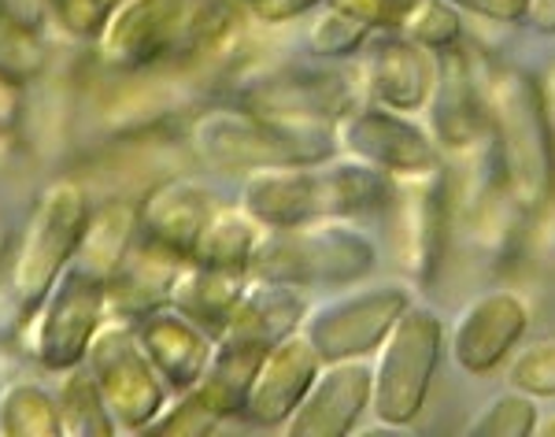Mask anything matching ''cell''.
Segmentation results:
<instances>
[{
	"label": "cell",
	"instance_id": "6da1fadb",
	"mask_svg": "<svg viewBox=\"0 0 555 437\" xmlns=\"http://www.w3.org/2000/svg\"><path fill=\"white\" fill-rule=\"evenodd\" d=\"M248 26L253 15L241 0H119L93 52L119 70L219 67L227 75Z\"/></svg>",
	"mask_w": 555,
	"mask_h": 437
},
{
	"label": "cell",
	"instance_id": "7a4b0ae2",
	"mask_svg": "<svg viewBox=\"0 0 555 437\" xmlns=\"http://www.w3.org/2000/svg\"><path fill=\"white\" fill-rule=\"evenodd\" d=\"M392 197V178L352 156H330L319 164L267 167L245 175L237 204L263 230L304 227V222H363L382 219Z\"/></svg>",
	"mask_w": 555,
	"mask_h": 437
},
{
	"label": "cell",
	"instance_id": "3957f363",
	"mask_svg": "<svg viewBox=\"0 0 555 437\" xmlns=\"http://www.w3.org/2000/svg\"><path fill=\"white\" fill-rule=\"evenodd\" d=\"M185 149L215 171L245 178L267 167L319 164L337 156V138L326 123L274 119L241 104H208L185 123Z\"/></svg>",
	"mask_w": 555,
	"mask_h": 437
},
{
	"label": "cell",
	"instance_id": "277c9868",
	"mask_svg": "<svg viewBox=\"0 0 555 437\" xmlns=\"http://www.w3.org/2000/svg\"><path fill=\"white\" fill-rule=\"evenodd\" d=\"M489 141L512 197L530 219L552 211V138L541 108L537 75L486 60Z\"/></svg>",
	"mask_w": 555,
	"mask_h": 437
},
{
	"label": "cell",
	"instance_id": "5b68a950",
	"mask_svg": "<svg viewBox=\"0 0 555 437\" xmlns=\"http://www.w3.org/2000/svg\"><path fill=\"white\" fill-rule=\"evenodd\" d=\"M378 267V245L363 227L345 219L304 222V227L263 230L248 264L253 279L289 282L300 290L315 285H356Z\"/></svg>",
	"mask_w": 555,
	"mask_h": 437
},
{
	"label": "cell",
	"instance_id": "8992f818",
	"mask_svg": "<svg viewBox=\"0 0 555 437\" xmlns=\"http://www.w3.org/2000/svg\"><path fill=\"white\" fill-rule=\"evenodd\" d=\"M93 211L86 182L78 178H56L38 193L20 241L12 245V264H8L4 293L8 305L30 316L44 300V293L56 285L78 253V241Z\"/></svg>",
	"mask_w": 555,
	"mask_h": 437
},
{
	"label": "cell",
	"instance_id": "52a82bcc",
	"mask_svg": "<svg viewBox=\"0 0 555 437\" xmlns=\"http://www.w3.org/2000/svg\"><path fill=\"white\" fill-rule=\"evenodd\" d=\"M389 248L400 271L418 290H434L449 264V248L455 234V197L449 167L437 171L392 178V197L385 208Z\"/></svg>",
	"mask_w": 555,
	"mask_h": 437
},
{
	"label": "cell",
	"instance_id": "ba28073f",
	"mask_svg": "<svg viewBox=\"0 0 555 437\" xmlns=\"http://www.w3.org/2000/svg\"><path fill=\"white\" fill-rule=\"evenodd\" d=\"M444 360V323L423 305H411L378 349L371 382V412L392 430H408L423 415Z\"/></svg>",
	"mask_w": 555,
	"mask_h": 437
},
{
	"label": "cell",
	"instance_id": "9c48e42d",
	"mask_svg": "<svg viewBox=\"0 0 555 437\" xmlns=\"http://www.w3.org/2000/svg\"><path fill=\"white\" fill-rule=\"evenodd\" d=\"M82 363L89 378L96 382V389H101L119 434H145L152 419L175 397L167 382L159 378V371L152 368L145 349H141L133 319L107 316L93 334V342H89Z\"/></svg>",
	"mask_w": 555,
	"mask_h": 437
},
{
	"label": "cell",
	"instance_id": "30bf717a",
	"mask_svg": "<svg viewBox=\"0 0 555 437\" xmlns=\"http://www.w3.org/2000/svg\"><path fill=\"white\" fill-rule=\"evenodd\" d=\"M107 319L104 282L78 271L75 264L56 279L44 300L26 316V352L38 368L60 374L86 360L89 342Z\"/></svg>",
	"mask_w": 555,
	"mask_h": 437
},
{
	"label": "cell",
	"instance_id": "8fae6325",
	"mask_svg": "<svg viewBox=\"0 0 555 437\" xmlns=\"http://www.w3.org/2000/svg\"><path fill=\"white\" fill-rule=\"evenodd\" d=\"M411 308V290L400 282L366 285L348 297L330 300L326 308L308 311L300 334L319 352L322 363L337 360H366L378 356V349L397 326V319Z\"/></svg>",
	"mask_w": 555,
	"mask_h": 437
},
{
	"label": "cell",
	"instance_id": "7c38bea8",
	"mask_svg": "<svg viewBox=\"0 0 555 437\" xmlns=\"http://www.w3.org/2000/svg\"><path fill=\"white\" fill-rule=\"evenodd\" d=\"M334 138L341 156L360 159V164L389 178H408L444 167V156L437 141L429 138L426 123L371 101H360L352 112H345L334 123Z\"/></svg>",
	"mask_w": 555,
	"mask_h": 437
},
{
	"label": "cell",
	"instance_id": "4fadbf2b",
	"mask_svg": "<svg viewBox=\"0 0 555 437\" xmlns=\"http://www.w3.org/2000/svg\"><path fill=\"white\" fill-rule=\"evenodd\" d=\"M426 130L444 159L470 153L489 138L486 60L470 49L467 38L437 52V82L426 104Z\"/></svg>",
	"mask_w": 555,
	"mask_h": 437
},
{
	"label": "cell",
	"instance_id": "5bb4252c",
	"mask_svg": "<svg viewBox=\"0 0 555 437\" xmlns=\"http://www.w3.org/2000/svg\"><path fill=\"white\" fill-rule=\"evenodd\" d=\"M363 101L389 112L423 115L437 82V52L404 38L400 30H378L352 60Z\"/></svg>",
	"mask_w": 555,
	"mask_h": 437
},
{
	"label": "cell",
	"instance_id": "9a60e30c",
	"mask_svg": "<svg viewBox=\"0 0 555 437\" xmlns=\"http://www.w3.org/2000/svg\"><path fill=\"white\" fill-rule=\"evenodd\" d=\"M530 330V305L515 290H489L474 297L463 316L455 319L449 352L463 374L486 378L512 360Z\"/></svg>",
	"mask_w": 555,
	"mask_h": 437
},
{
	"label": "cell",
	"instance_id": "2e32d148",
	"mask_svg": "<svg viewBox=\"0 0 555 437\" xmlns=\"http://www.w3.org/2000/svg\"><path fill=\"white\" fill-rule=\"evenodd\" d=\"M374 371L363 360L322 363L319 378L311 382L308 397L285 423L289 437H348L360 426L363 412L371 408Z\"/></svg>",
	"mask_w": 555,
	"mask_h": 437
},
{
	"label": "cell",
	"instance_id": "e0dca14e",
	"mask_svg": "<svg viewBox=\"0 0 555 437\" xmlns=\"http://www.w3.org/2000/svg\"><path fill=\"white\" fill-rule=\"evenodd\" d=\"M222 204H227V197L215 193L208 182L190 175H171L152 185L145 197L138 201L141 237L175 248L178 256L190 260L196 237L204 234V227H208Z\"/></svg>",
	"mask_w": 555,
	"mask_h": 437
},
{
	"label": "cell",
	"instance_id": "ac0fdd59",
	"mask_svg": "<svg viewBox=\"0 0 555 437\" xmlns=\"http://www.w3.org/2000/svg\"><path fill=\"white\" fill-rule=\"evenodd\" d=\"M319 371H322V360L304 334H293V337H285V342H278L274 349L263 356V363H259L253 389H248V400H245V408H241V423L263 426V430L285 426L289 415L297 412L300 400L308 397Z\"/></svg>",
	"mask_w": 555,
	"mask_h": 437
},
{
	"label": "cell",
	"instance_id": "d6986e66",
	"mask_svg": "<svg viewBox=\"0 0 555 437\" xmlns=\"http://www.w3.org/2000/svg\"><path fill=\"white\" fill-rule=\"evenodd\" d=\"M133 326H138L141 349L152 360V368L159 371V378L167 382V389L171 394L193 389L215 352V337L208 330L196 326L190 316H182L171 305L133 319Z\"/></svg>",
	"mask_w": 555,
	"mask_h": 437
},
{
	"label": "cell",
	"instance_id": "ffe728a7",
	"mask_svg": "<svg viewBox=\"0 0 555 437\" xmlns=\"http://www.w3.org/2000/svg\"><path fill=\"white\" fill-rule=\"evenodd\" d=\"M185 256H178L175 248L156 245L149 237H138L127 260L119 264V271L104 282L107 293V316L122 319H141L149 311L164 308L171 300L175 279L182 274Z\"/></svg>",
	"mask_w": 555,
	"mask_h": 437
},
{
	"label": "cell",
	"instance_id": "44dd1931",
	"mask_svg": "<svg viewBox=\"0 0 555 437\" xmlns=\"http://www.w3.org/2000/svg\"><path fill=\"white\" fill-rule=\"evenodd\" d=\"M308 305V290H300V285L253 279L248 290L241 293L234 316H230V323L219 337H237V342H248L256 349L271 352L278 342L300 334L304 319L311 311Z\"/></svg>",
	"mask_w": 555,
	"mask_h": 437
},
{
	"label": "cell",
	"instance_id": "7402d4cb",
	"mask_svg": "<svg viewBox=\"0 0 555 437\" xmlns=\"http://www.w3.org/2000/svg\"><path fill=\"white\" fill-rule=\"evenodd\" d=\"M267 349H256L248 342H237V337H215V352L208 360V368L196 378L193 389H185L196 404L208 415H215L219 423H230V419H241V408L248 400V389H253V378L263 363Z\"/></svg>",
	"mask_w": 555,
	"mask_h": 437
},
{
	"label": "cell",
	"instance_id": "603a6c76",
	"mask_svg": "<svg viewBox=\"0 0 555 437\" xmlns=\"http://www.w3.org/2000/svg\"><path fill=\"white\" fill-rule=\"evenodd\" d=\"M248 282H253L248 271H227V267H204L185 260L167 305L178 308L182 316H190L211 337H219L227 330L230 316H234L241 293L248 290Z\"/></svg>",
	"mask_w": 555,
	"mask_h": 437
},
{
	"label": "cell",
	"instance_id": "cb8c5ba5",
	"mask_svg": "<svg viewBox=\"0 0 555 437\" xmlns=\"http://www.w3.org/2000/svg\"><path fill=\"white\" fill-rule=\"evenodd\" d=\"M138 237H141L138 204L112 197V201H104L101 208L89 211L82 241H78V253L70 264H75L78 271L107 282L115 271H119V264L127 260V253L133 248V241Z\"/></svg>",
	"mask_w": 555,
	"mask_h": 437
},
{
	"label": "cell",
	"instance_id": "d4e9b609",
	"mask_svg": "<svg viewBox=\"0 0 555 437\" xmlns=\"http://www.w3.org/2000/svg\"><path fill=\"white\" fill-rule=\"evenodd\" d=\"M259 237H263V227L237 201H227L196 237L190 260L204 267H227V271H248Z\"/></svg>",
	"mask_w": 555,
	"mask_h": 437
},
{
	"label": "cell",
	"instance_id": "484cf974",
	"mask_svg": "<svg viewBox=\"0 0 555 437\" xmlns=\"http://www.w3.org/2000/svg\"><path fill=\"white\" fill-rule=\"evenodd\" d=\"M56 408H60L64 437H115L119 434L101 389L89 378L86 363H78V368H70V371H60Z\"/></svg>",
	"mask_w": 555,
	"mask_h": 437
},
{
	"label": "cell",
	"instance_id": "4316f807",
	"mask_svg": "<svg viewBox=\"0 0 555 437\" xmlns=\"http://www.w3.org/2000/svg\"><path fill=\"white\" fill-rule=\"evenodd\" d=\"M0 434L4 437H64L52 389L30 378L8 382L0 389Z\"/></svg>",
	"mask_w": 555,
	"mask_h": 437
},
{
	"label": "cell",
	"instance_id": "83f0119b",
	"mask_svg": "<svg viewBox=\"0 0 555 437\" xmlns=\"http://www.w3.org/2000/svg\"><path fill=\"white\" fill-rule=\"evenodd\" d=\"M52 64L49 34L41 23H30L23 15L8 12L0 4V70L15 82H38Z\"/></svg>",
	"mask_w": 555,
	"mask_h": 437
},
{
	"label": "cell",
	"instance_id": "f1b7e54d",
	"mask_svg": "<svg viewBox=\"0 0 555 437\" xmlns=\"http://www.w3.org/2000/svg\"><path fill=\"white\" fill-rule=\"evenodd\" d=\"M304 20H308V26H304V52L315 60H337V64L356 60L374 34L371 26L356 23L352 15L334 4H322L311 15H304Z\"/></svg>",
	"mask_w": 555,
	"mask_h": 437
},
{
	"label": "cell",
	"instance_id": "f546056e",
	"mask_svg": "<svg viewBox=\"0 0 555 437\" xmlns=\"http://www.w3.org/2000/svg\"><path fill=\"white\" fill-rule=\"evenodd\" d=\"M397 30L429 52H444L467 38V15L452 0H411Z\"/></svg>",
	"mask_w": 555,
	"mask_h": 437
},
{
	"label": "cell",
	"instance_id": "4dcf8cb0",
	"mask_svg": "<svg viewBox=\"0 0 555 437\" xmlns=\"http://www.w3.org/2000/svg\"><path fill=\"white\" fill-rule=\"evenodd\" d=\"M107 12L104 0H41V26L44 34H56L60 41L96 44Z\"/></svg>",
	"mask_w": 555,
	"mask_h": 437
},
{
	"label": "cell",
	"instance_id": "1f68e13d",
	"mask_svg": "<svg viewBox=\"0 0 555 437\" xmlns=\"http://www.w3.org/2000/svg\"><path fill=\"white\" fill-rule=\"evenodd\" d=\"M537 397L522 394V389H507V394L492 397L470 423V434L474 437H533V426H537Z\"/></svg>",
	"mask_w": 555,
	"mask_h": 437
},
{
	"label": "cell",
	"instance_id": "d6a6232c",
	"mask_svg": "<svg viewBox=\"0 0 555 437\" xmlns=\"http://www.w3.org/2000/svg\"><path fill=\"white\" fill-rule=\"evenodd\" d=\"M515 389L530 394L537 400H555V337L533 342L530 349L515 356V363L507 368Z\"/></svg>",
	"mask_w": 555,
	"mask_h": 437
},
{
	"label": "cell",
	"instance_id": "836d02e7",
	"mask_svg": "<svg viewBox=\"0 0 555 437\" xmlns=\"http://www.w3.org/2000/svg\"><path fill=\"white\" fill-rule=\"evenodd\" d=\"M326 4L341 8L356 23L371 26L378 34V30H397L411 0H326Z\"/></svg>",
	"mask_w": 555,
	"mask_h": 437
},
{
	"label": "cell",
	"instance_id": "e575fe53",
	"mask_svg": "<svg viewBox=\"0 0 555 437\" xmlns=\"http://www.w3.org/2000/svg\"><path fill=\"white\" fill-rule=\"evenodd\" d=\"M245 12L263 26H289L322 8L326 0H241Z\"/></svg>",
	"mask_w": 555,
	"mask_h": 437
},
{
	"label": "cell",
	"instance_id": "d590c367",
	"mask_svg": "<svg viewBox=\"0 0 555 437\" xmlns=\"http://www.w3.org/2000/svg\"><path fill=\"white\" fill-rule=\"evenodd\" d=\"M467 20H486L496 26H518L526 15V0H452Z\"/></svg>",
	"mask_w": 555,
	"mask_h": 437
},
{
	"label": "cell",
	"instance_id": "8d00e7d4",
	"mask_svg": "<svg viewBox=\"0 0 555 437\" xmlns=\"http://www.w3.org/2000/svg\"><path fill=\"white\" fill-rule=\"evenodd\" d=\"M26 115V93L23 82L0 70V133H15Z\"/></svg>",
	"mask_w": 555,
	"mask_h": 437
},
{
	"label": "cell",
	"instance_id": "74e56055",
	"mask_svg": "<svg viewBox=\"0 0 555 437\" xmlns=\"http://www.w3.org/2000/svg\"><path fill=\"white\" fill-rule=\"evenodd\" d=\"M537 89H541V108L552 138V211H555V60H548L544 70H537Z\"/></svg>",
	"mask_w": 555,
	"mask_h": 437
},
{
	"label": "cell",
	"instance_id": "f35d334b",
	"mask_svg": "<svg viewBox=\"0 0 555 437\" xmlns=\"http://www.w3.org/2000/svg\"><path fill=\"white\" fill-rule=\"evenodd\" d=\"M522 26H530L541 38H555V0H526Z\"/></svg>",
	"mask_w": 555,
	"mask_h": 437
},
{
	"label": "cell",
	"instance_id": "ab89813d",
	"mask_svg": "<svg viewBox=\"0 0 555 437\" xmlns=\"http://www.w3.org/2000/svg\"><path fill=\"white\" fill-rule=\"evenodd\" d=\"M0 4H4L8 12L23 15V20L41 23V0H0Z\"/></svg>",
	"mask_w": 555,
	"mask_h": 437
},
{
	"label": "cell",
	"instance_id": "60d3db41",
	"mask_svg": "<svg viewBox=\"0 0 555 437\" xmlns=\"http://www.w3.org/2000/svg\"><path fill=\"white\" fill-rule=\"evenodd\" d=\"M8 264H12V234H8V222L0 216V290H4L8 279Z\"/></svg>",
	"mask_w": 555,
	"mask_h": 437
},
{
	"label": "cell",
	"instance_id": "b9f144b4",
	"mask_svg": "<svg viewBox=\"0 0 555 437\" xmlns=\"http://www.w3.org/2000/svg\"><path fill=\"white\" fill-rule=\"evenodd\" d=\"M15 153H20V141H15V133H0V171L12 164Z\"/></svg>",
	"mask_w": 555,
	"mask_h": 437
},
{
	"label": "cell",
	"instance_id": "7bdbcfd3",
	"mask_svg": "<svg viewBox=\"0 0 555 437\" xmlns=\"http://www.w3.org/2000/svg\"><path fill=\"white\" fill-rule=\"evenodd\" d=\"M533 437H555V408H552V412H541V415H537Z\"/></svg>",
	"mask_w": 555,
	"mask_h": 437
},
{
	"label": "cell",
	"instance_id": "ee69618b",
	"mask_svg": "<svg viewBox=\"0 0 555 437\" xmlns=\"http://www.w3.org/2000/svg\"><path fill=\"white\" fill-rule=\"evenodd\" d=\"M104 4H107V8H115V4H119V0H104Z\"/></svg>",
	"mask_w": 555,
	"mask_h": 437
}]
</instances>
